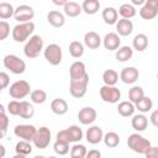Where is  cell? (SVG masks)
<instances>
[{
	"label": "cell",
	"mask_w": 158,
	"mask_h": 158,
	"mask_svg": "<svg viewBox=\"0 0 158 158\" xmlns=\"http://www.w3.org/2000/svg\"><path fill=\"white\" fill-rule=\"evenodd\" d=\"M33 31H35V23L31 21V22H25V23H17L14 28H12V40L15 42H27L33 35Z\"/></svg>",
	"instance_id": "6da1fadb"
},
{
	"label": "cell",
	"mask_w": 158,
	"mask_h": 158,
	"mask_svg": "<svg viewBox=\"0 0 158 158\" xmlns=\"http://www.w3.org/2000/svg\"><path fill=\"white\" fill-rule=\"evenodd\" d=\"M127 146L135 153L144 154L148 151V148L151 147V142L147 138H144L142 135H139L138 132H136V133H132V135L128 136V138H127Z\"/></svg>",
	"instance_id": "7a4b0ae2"
},
{
	"label": "cell",
	"mask_w": 158,
	"mask_h": 158,
	"mask_svg": "<svg viewBox=\"0 0 158 158\" xmlns=\"http://www.w3.org/2000/svg\"><path fill=\"white\" fill-rule=\"evenodd\" d=\"M43 49V40L40 35H33L26 43L23 47V53L27 58L30 59H35L40 56V53Z\"/></svg>",
	"instance_id": "3957f363"
},
{
	"label": "cell",
	"mask_w": 158,
	"mask_h": 158,
	"mask_svg": "<svg viewBox=\"0 0 158 158\" xmlns=\"http://www.w3.org/2000/svg\"><path fill=\"white\" fill-rule=\"evenodd\" d=\"M4 67L14 74H22L26 70V63L15 54H7L2 59Z\"/></svg>",
	"instance_id": "277c9868"
},
{
	"label": "cell",
	"mask_w": 158,
	"mask_h": 158,
	"mask_svg": "<svg viewBox=\"0 0 158 158\" xmlns=\"http://www.w3.org/2000/svg\"><path fill=\"white\" fill-rule=\"evenodd\" d=\"M57 138L64 139L69 143H78L83 138V131L79 126L72 125L65 130H62L57 133Z\"/></svg>",
	"instance_id": "5b68a950"
},
{
	"label": "cell",
	"mask_w": 158,
	"mask_h": 158,
	"mask_svg": "<svg viewBox=\"0 0 158 158\" xmlns=\"http://www.w3.org/2000/svg\"><path fill=\"white\" fill-rule=\"evenodd\" d=\"M31 93H32L31 91V86H30V84L26 80H17V81H15L14 84L10 85V89H9V95L12 99H15V100L23 99V98H26Z\"/></svg>",
	"instance_id": "8992f818"
},
{
	"label": "cell",
	"mask_w": 158,
	"mask_h": 158,
	"mask_svg": "<svg viewBox=\"0 0 158 158\" xmlns=\"http://www.w3.org/2000/svg\"><path fill=\"white\" fill-rule=\"evenodd\" d=\"M43 56L46 58V60L52 64V65H58L62 62V47L57 43H51L48 44L44 51H43Z\"/></svg>",
	"instance_id": "52a82bcc"
},
{
	"label": "cell",
	"mask_w": 158,
	"mask_h": 158,
	"mask_svg": "<svg viewBox=\"0 0 158 158\" xmlns=\"http://www.w3.org/2000/svg\"><path fill=\"white\" fill-rule=\"evenodd\" d=\"M88 84H89V74H86L85 77H83L79 80H74L70 81L69 85V91L70 95L75 99H80L86 94V89H88Z\"/></svg>",
	"instance_id": "ba28073f"
},
{
	"label": "cell",
	"mask_w": 158,
	"mask_h": 158,
	"mask_svg": "<svg viewBox=\"0 0 158 158\" xmlns=\"http://www.w3.org/2000/svg\"><path fill=\"white\" fill-rule=\"evenodd\" d=\"M100 98L102 101L109 102V104H116L121 99V91L116 86H109V85H102L100 88Z\"/></svg>",
	"instance_id": "9c48e42d"
},
{
	"label": "cell",
	"mask_w": 158,
	"mask_h": 158,
	"mask_svg": "<svg viewBox=\"0 0 158 158\" xmlns=\"http://www.w3.org/2000/svg\"><path fill=\"white\" fill-rule=\"evenodd\" d=\"M36 132H37V128H36L33 125H26V123H22V125H17V126H15V128H14V133H15V136L19 137V138H21L22 141H27V142L33 141Z\"/></svg>",
	"instance_id": "30bf717a"
},
{
	"label": "cell",
	"mask_w": 158,
	"mask_h": 158,
	"mask_svg": "<svg viewBox=\"0 0 158 158\" xmlns=\"http://www.w3.org/2000/svg\"><path fill=\"white\" fill-rule=\"evenodd\" d=\"M32 142L40 149L47 148L49 142H51V130L46 126H42V127L37 128V132H36L35 138H33Z\"/></svg>",
	"instance_id": "8fae6325"
},
{
	"label": "cell",
	"mask_w": 158,
	"mask_h": 158,
	"mask_svg": "<svg viewBox=\"0 0 158 158\" xmlns=\"http://www.w3.org/2000/svg\"><path fill=\"white\" fill-rule=\"evenodd\" d=\"M35 16V11L31 6L28 5H19L15 9V15L14 19L20 22V23H25V22H31V20Z\"/></svg>",
	"instance_id": "7c38bea8"
},
{
	"label": "cell",
	"mask_w": 158,
	"mask_h": 158,
	"mask_svg": "<svg viewBox=\"0 0 158 158\" xmlns=\"http://www.w3.org/2000/svg\"><path fill=\"white\" fill-rule=\"evenodd\" d=\"M158 15V0H146L139 10V16L143 20H152Z\"/></svg>",
	"instance_id": "4fadbf2b"
},
{
	"label": "cell",
	"mask_w": 158,
	"mask_h": 158,
	"mask_svg": "<svg viewBox=\"0 0 158 158\" xmlns=\"http://www.w3.org/2000/svg\"><path fill=\"white\" fill-rule=\"evenodd\" d=\"M88 73H86V68H85V64L80 60H75L74 63H72L70 68H69V75H70V81H74V80H79L81 79L83 77H85Z\"/></svg>",
	"instance_id": "5bb4252c"
},
{
	"label": "cell",
	"mask_w": 158,
	"mask_h": 158,
	"mask_svg": "<svg viewBox=\"0 0 158 158\" xmlns=\"http://www.w3.org/2000/svg\"><path fill=\"white\" fill-rule=\"evenodd\" d=\"M138 77H139V72L135 67H126L120 73V79L125 84H133V83H136Z\"/></svg>",
	"instance_id": "9a60e30c"
},
{
	"label": "cell",
	"mask_w": 158,
	"mask_h": 158,
	"mask_svg": "<svg viewBox=\"0 0 158 158\" xmlns=\"http://www.w3.org/2000/svg\"><path fill=\"white\" fill-rule=\"evenodd\" d=\"M96 111L93 107H83L78 112V120L81 125H91L96 120Z\"/></svg>",
	"instance_id": "2e32d148"
},
{
	"label": "cell",
	"mask_w": 158,
	"mask_h": 158,
	"mask_svg": "<svg viewBox=\"0 0 158 158\" xmlns=\"http://www.w3.org/2000/svg\"><path fill=\"white\" fill-rule=\"evenodd\" d=\"M85 138L90 144H98L104 139V132L102 128L99 126H91L86 130Z\"/></svg>",
	"instance_id": "e0dca14e"
},
{
	"label": "cell",
	"mask_w": 158,
	"mask_h": 158,
	"mask_svg": "<svg viewBox=\"0 0 158 158\" xmlns=\"http://www.w3.org/2000/svg\"><path fill=\"white\" fill-rule=\"evenodd\" d=\"M102 43H104V47L109 51H117L121 47V40L116 32L106 33L102 40Z\"/></svg>",
	"instance_id": "ac0fdd59"
},
{
	"label": "cell",
	"mask_w": 158,
	"mask_h": 158,
	"mask_svg": "<svg viewBox=\"0 0 158 158\" xmlns=\"http://www.w3.org/2000/svg\"><path fill=\"white\" fill-rule=\"evenodd\" d=\"M47 21L49 25H52L53 27H63L64 23H65V17L64 15L60 12V11H57V10H52L48 12L47 15Z\"/></svg>",
	"instance_id": "d6986e66"
},
{
	"label": "cell",
	"mask_w": 158,
	"mask_h": 158,
	"mask_svg": "<svg viewBox=\"0 0 158 158\" xmlns=\"http://www.w3.org/2000/svg\"><path fill=\"white\" fill-rule=\"evenodd\" d=\"M116 31L118 36H128L132 33L133 31V23L131 20H126V19H120L116 23Z\"/></svg>",
	"instance_id": "ffe728a7"
},
{
	"label": "cell",
	"mask_w": 158,
	"mask_h": 158,
	"mask_svg": "<svg viewBox=\"0 0 158 158\" xmlns=\"http://www.w3.org/2000/svg\"><path fill=\"white\" fill-rule=\"evenodd\" d=\"M101 16H102L104 22L107 23V25H116L117 21H118V11L112 6L105 7L102 10Z\"/></svg>",
	"instance_id": "44dd1931"
},
{
	"label": "cell",
	"mask_w": 158,
	"mask_h": 158,
	"mask_svg": "<svg viewBox=\"0 0 158 158\" xmlns=\"http://www.w3.org/2000/svg\"><path fill=\"white\" fill-rule=\"evenodd\" d=\"M84 44H85L88 48H90V49H96V48H99L100 44H101V38H100V36H99L96 32L89 31V32H86L85 36H84Z\"/></svg>",
	"instance_id": "7402d4cb"
},
{
	"label": "cell",
	"mask_w": 158,
	"mask_h": 158,
	"mask_svg": "<svg viewBox=\"0 0 158 158\" xmlns=\"http://www.w3.org/2000/svg\"><path fill=\"white\" fill-rule=\"evenodd\" d=\"M131 125H132V128L133 130H136L137 132H142L148 126V118L143 114L133 115L132 116V120H131Z\"/></svg>",
	"instance_id": "603a6c76"
},
{
	"label": "cell",
	"mask_w": 158,
	"mask_h": 158,
	"mask_svg": "<svg viewBox=\"0 0 158 158\" xmlns=\"http://www.w3.org/2000/svg\"><path fill=\"white\" fill-rule=\"evenodd\" d=\"M51 110H52L53 114L62 116V115L67 114V111H68V104H67V101L64 99L57 98V99L52 100V102H51Z\"/></svg>",
	"instance_id": "cb8c5ba5"
},
{
	"label": "cell",
	"mask_w": 158,
	"mask_h": 158,
	"mask_svg": "<svg viewBox=\"0 0 158 158\" xmlns=\"http://www.w3.org/2000/svg\"><path fill=\"white\" fill-rule=\"evenodd\" d=\"M135 110H136L135 104H132L130 100H128V101H121V102L117 105V112H118L122 117L133 116Z\"/></svg>",
	"instance_id": "d4e9b609"
},
{
	"label": "cell",
	"mask_w": 158,
	"mask_h": 158,
	"mask_svg": "<svg viewBox=\"0 0 158 158\" xmlns=\"http://www.w3.org/2000/svg\"><path fill=\"white\" fill-rule=\"evenodd\" d=\"M63 11L69 17H77L81 14L83 9H81V5H79L75 1H67L65 6L63 7Z\"/></svg>",
	"instance_id": "484cf974"
},
{
	"label": "cell",
	"mask_w": 158,
	"mask_h": 158,
	"mask_svg": "<svg viewBox=\"0 0 158 158\" xmlns=\"http://www.w3.org/2000/svg\"><path fill=\"white\" fill-rule=\"evenodd\" d=\"M132 47L133 49L138 52H143L148 47V37L144 33H138L132 40Z\"/></svg>",
	"instance_id": "4316f807"
},
{
	"label": "cell",
	"mask_w": 158,
	"mask_h": 158,
	"mask_svg": "<svg viewBox=\"0 0 158 158\" xmlns=\"http://www.w3.org/2000/svg\"><path fill=\"white\" fill-rule=\"evenodd\" d=\"M102 81H104L105 85L115 86L116 83L118 81V73L114 69H106L102 73Z\"/></svg>",
	"instance_id": "83f0119b"
},
{
	"label": "cell",
	"mask_w": 158,
	"mask_h": 158,
	"mask_svg": "<svg viewBox=\"0 0 158 158\" xmlns=\"http://www.w3.org/2000/svg\"><path fill=\"white\" fill-rule=\"evenodd\" d=\"M133 56V49L130 46H122L116 51V60L117 62H127Z\"/></svg>",
	"instance_id": "f1b7e54d"
},
{
	"label": "cell",
	"mask_w": 158,
	"mask_h": 158,
	"mask_svg": "<svg viewBox=\"0 0 158 158\" xmlns=\"http://www.w3.org/2000/svg\"><path fill=\"white\" fill-rule=\"evenodd\" d=\"M81 9L86 15H94L100 9V2L98 0H84L81 4Z\"/></svg>",
	"instance_id": "f546056e"
},
{
	"label": "cell",
	"mask_w": 158,
	"mask_h": 158,
	"mask_svg": "<svg viewBox=\"0 0 158 158\" xmlns=\"http://www.w3.org/2000/svg\"><path fill=\"white\" fill-rule=\"evenodd\" d=\"M118 14L121 15V19H126L130 20L136 15V7L132 4L125 2L118 7Z\"/></svg>",
	"instance_id": "4dcf8cb0"
},
{
	"label": "cell",
	"mask_w": 158,
	"mask_h": 158,
	"mask_svg": "<svg viewBox=\"0 0 158 158\" xmlns=\"http://www.w3.org/2000/svg\"><path fill=\"white\" fill-rule=\"evenodd\" d=\"M102 141H104V143H105L106 147H109V148H115V147H117L118 143H120V136H118L116 132L110 131V132H107V133L104 135V139H102Z\"/></svg>",
	"instance_id": "1f68e13d"
},
{
	"label": "cell",
	"mask_w": 158,
	"mask_h": 158,
	"mask_svg": "<svg viewBox=\"0 0 158 158\" xmlns=\"http://www.w3.org/2000/svg\"><path fill=\"white\" fill-rule=\"evenodd\" d=\"M14 15H15V9L10 2H6V1L0 2V19L2 21L6 19H10Z\"/></svg>",
	"instance_id": "d6a6232c"
},
{
	"label": "cell",
	"mask_w": 158,
	"mask_h": 158,
	"mask_svg": "<svg viewBox=\"0 0 158 158\" xmlns=\"http://www.w3.org/2000/svg\"><path fill=\"white\" fill-rule=\"evenodd\" d=\"M142 98H144V91L141 86L135 85L128 90V99L132 104H137Z\"/></svg>",
	"instance_id": "836d02e7"
},
{
	"label": "cell",
	"mask_w": 158,
	"mask_h": 158,
	"mask_svg": "<svg viewBox=\"0 0 158 158\" xmlns=\"http://www.w3.org/2000/svg\"><path fill=\"white\" fill-rule=\"evenodd\" d=\"M69 53L73 58H80L84 54V46L79 41H73L69 44Z\"/></svg>",
	"instance_id": "e575fe53"
},
{
	"label": "cell",
	"mask_w": 158,
	"mask_h": 158,
	"mask_svg": "<svg viewBox=\"0 0 158 158\" xmlns=\"http://www.w3.org/2000/svg\"><path fill=\"white\" fill-rule=\"evenodd\" d=\"M152 106H153V101H152V99H151V98H148V96L142 98L137 104H135L136 110H138V111H139V112H142V114L151 111Z\"/></svg>",
	"instance_id": "d590c367"
},
{
	"label": "cell",
	"mask_w": 158,
	"mask_h": 158,
	"mask_svg": "<svg viewBox=\"0 0 158 158\" xmlns=\"http://www.w3.org/2000/svg\"><path fill=\"white\" fill-rule=\"evenodd\" d=\"M35 115V107L28 101H21V110H20V117L22 118H32Z\"/></svg>",
	"instance_id": "8d00e7d4"
},
{
	"label": "cell",
	"mask_w": 158,
	"mask_h": 158,
	"mask_svg": "<svg viewBox=\"0 0 158 158\" xmlns=\"http://www.w3.org/2000/svg\"><path fill=\"white\" fill-rule=\"evenodd\" d=\"M53 149L57 154L59 156H65L69 152V142L64 141V139H59L57 138L54 144H53Z\"/></svg>",
	"instance_id": "74e56055"
},
{
	"label": "cell",
	"mask_w": 158,
	"mask_h": 158,
	"mask_svg": "<svg viewBox=\"0 0 158 158\" xmlns=\"http://www.w3.org/2000/svg\"><path fill=\"white\" fill-rule=\"evenodd\" d=\"M15 152L16 154H22V156H27L32 152V146L30 142L27 141H19L15 146Z\"/></svg>",
	"instance_id": "f35d334b"
},
{
	"label": "cell",
	"mask_w": 158,
	"mask_h": 158,
	"mask_svg": "<svg viewBox=\"0 0 158 158\" xmlns=\"http://www.w3.org/2000/svg\"><path fill=\"white\" fill-rule=\"evenodd\" d=\"M30 96H31V101L33 104H38V105L46 102V100H47V93L44 90H42V89L32 90V93L30 94Z\"/></svg>",
	"instance_id": "ab89813d"
},
{
	"label": "cell",
	"mask_w": 158,
	"mask_h": 158,
	"mask_svg": "<svg viewBox=\"0 0 158 158\" xmlns=\"http://www.w3.org/2000/svg\"><path fill=\"white\" fill-rule=\"evenodd\" d=\"M86 153H88V151H86L84 144L75 143L70 148V157H73V158H85Z\"/></svg>",
	"instance_id": "60d3db41"
},
{
	"label": "cell",
	"mask_w": 158,
	"mask_h": 158,
	"mask_svg": "<svg viewBox=\"0 0 158 158\" xmlns=\"http://www.w3.org/2000/svg\"><path fill=\"white\" fill-rule=\"evenodd\" d=\"M20 110H21V101L19 100H11L7 104V112L14 116H20Z\"/></svg>",
	"instance_id": "b9f144b4"
},
{
	"label": "cell",
	"mask_w": 158,
	"mask_h": 158,
	"mask_svg": "<svg viewBox=\"0 0 158 158\" xmlns=\"http://www.w3.org/2000/svg\"><path fill=\"white\" fill-rule=\"evenodd\" d=\"M10 35V25L6 21H0V41L6 40Z\"/></svg>",
	"instance_id": "7bdbcfd3"
},
{
	"label": "cell",
	"mask_w": 158,
	"mask_h": 158,
	"mask_svg": "<svg viewBox=\"0 0 158 158\" xmlns=\"http://www.w3.org/2000/svg\"><path fill=\"white\" fill-rule=\"evenodd\" d=\"M0 121H1V137L6 135L7 126H9V118L5 112H0Z\"/></svg>",
	"instance_id": "ee69618b"
},
{
	"label": "cell",
	"mask_w": 158,
	"mask_h": 158,
	"mask_svg": "<svg viewBox=\"0 0 158 158\" xmlns=\"http://www.w3.org/2000/svg\"><path fill=\"white\" fill-rule=\"evenodd\" d=\"M9 83H10V78H9V75L5 73V72H1L0 73V90H2V89H6L7 88V85H9Z\"/></svg>",
	"instance_id": "f6af8a7d"
},
{
	"label": "cell",
	"mask_w": 158,
	"mask_h": 158,
	"mask_svg": "<svg viewBox=\"0 0 158 158\" xmlns=\"http://www.w3.org/2000/svg\"><path fill=\"white\" fill-rule=\"evenodd\" d=\"M146 158H158V147H149L148 151L144 153Z\"/></svg>",
	"instance_id": "bcb514c9"
},
{
	"label": "cell",
	"mask_w": 158,
	"mask_h": 158,
	"mask_svg": "<svg viewBox=\"0 0 158 158\" xmlns=\"http://www.w3.org/2000/svg\"><path fill=\"white\" fill-rule=\"evenodd\" d=\"M149 121L154 127H158V110L152 111L151 116H149Z\"/></svg>",
	"instance_id": "7dc6e473"
},
{
	"label": "cell",
	"mask_w": 158,
	"mask_h": 158,
	"mask_svg": "<svg viewBox=\"0 0 158 158\" xmlns=\"http://www.w3.org/2000/svg\"><path fill=\"white\" fill-rule=\"evenodd\" d=\"M85 158H101V152L98 151V149H90L86 153Z\"/></svg>",
	"instance_id": "c3c4849f"
},
{
	"label": "cell",
	"mask_w": 158,
	"mask_h": 158,
	"mask_svg": "<svg viewBox=\"0 0 158 158\" xmlns=\"http://www.w3.org/2000/svg\"><path fill=\"white\" fill-rule=\"evenodd\" d=\"M144 2H146L144 0H132V1H131V4H132L133 6H135V5H142V6H143Z\"/></svg>",
	"instance_id": "681fc988"
},
{
	"label": "cell",
	"mask_w": 158,
	"mask_h": 158,
	"mask_svg": "<svg viewBox=\"0 0 158 158\" xmlns=\"http://www.w3.org/2000/svg\"><path fill=\"white\" fill-rule=\"evenodd\" d=\"M53 4L54 5H58V6H65V4H67V1H64V0H62V1H53Z\"/></svg>",
	"instance_id": "f907efd6"
},
{
	"label": "cell",
	"mask_w": 158,
	"mask_h": 158,
	"mask_svg": "<svg viewBox=\"0 0 158 158\" xmlns=\"http://www.w3.org/2000/svg\"><path fill=\"white\" fill-rule=\"evenodd\" d=\"M0 149H1V158H4V157H5V147L1 144V146H0Z\"/></svg>",
	"instance_id": "816d5d0a"
},
{
	"label": "cell",
	"mask_w": 158,
	"mask_h": 158,
	"mask_svg": "<svg viewBox=\"0 0 158 158\" xmlns=\"http://www.w3.org/2000/svg\"><path fill=\"white\" fill-rule=\"evenodd\" d=\"M12 158H26V156H22V154H15Z\"/></svg>",
	"instance_id": "f5cc1de1"
},
{
	"label": "cell",
	"mask_w": 158,
	"mask_h": 158,
	"mask_svg": "<svg viewBox=\"0 0 158 158\" xmlns=\"http://www.w3.org/2000/svg\"><path fill=\"white\" fill-rule=\"evenodd\" d=\"M33 158H46V157H43V156H35Z\"/></svg>",
	"instance_id": "db71d44e"
},
{
	"label": "cell",
	"mask_w": 158,
	"mask_h": 158,
	"mask_svg": "<svg viewBox=\"0 0 158 158\" xmlns=\"http://www.w3.org/2000/svg\"><path fill=\"white\" fill-rule=\"evenodd\" d=\"M48 158H57V157H54V156H52V157H48Z\"/></svg>",
	"instance_id": "11a10c76"
},
{
	"label": "cell",
	"mask_w": 158,
	"mask_h": 158,
	"mask_svg": "<svg viewBox=\"0 0 158 158\" xmlns=\"http://www.w3.org/2000/svg\"><path fill=\"white\" fill-rule=\"evenodd\" d=\"M157 80H158V73H157Z\"/></svg>",
	"instance_id": "9f6ffc18"
},
{
	"label": "cell",
	"mask_w": 158,
	"mask_h": 158,
	"mask_svg": "<svg viewBox=\"0 0 158 158\" xmlns=\"http://www.w3.org/2000/svg\"><path fill=\"white\" fill-rule=\"evenodd\" d=\"M70 158H73V157H70Z\"/></svg>",
	"instance_id": "6f0895ef"
}]
</instances>
